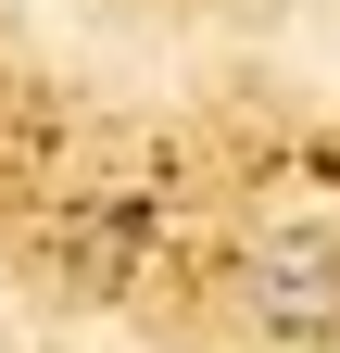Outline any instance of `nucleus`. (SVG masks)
I'll return each instance as SVG.
<instances>
[{
    "label": "nucleus",
    "instance_id": "obj_1",
    "mask_svg": "<svg viewBox=\"0 0 340 353\" xmlns=\"http://www.w3.org/2000/svg\"><path fill=\"white\" fill-rule=\"evenodd\" d=\"M227 290H240V316L265 328V341H328V328H340V252H328L315 228H290V240H252Z\"/></svg>",
    "mask_w": 340,
    "mask_h": 353
}]
</instances>
